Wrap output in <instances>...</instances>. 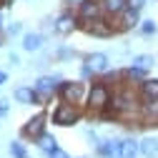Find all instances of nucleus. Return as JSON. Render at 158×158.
Instances as JSON below:
<instances>
[{
	"mask_svg": "<svg viewBox=\"0 0 158 158\" xmlns=\"http://www.w3.org/2000/svg\"><path fill=\"white\" fill-rule=\"evenodd\" d=\"M88 30H90L93 35H110V28H108V25H103V20H95Z\"/></svg>",
	"mask_w": 158,
	"mask_h": 158,
	"instance_id": "nucleus-16",
	"label": "nucleus"
},
{
	"mask_svg": "<svg viewBox=\"0 0 158 158\" xmlns=\"http://www.w3.org/2000/svg\"><path fill=\"white\" fill-rule=\"evenodd\" d=\"M43 121H45L43 115H35L33 121L28 123V128H25V133H30V135H40V131H43Z\"/></svg>",
	"mask_w": 158,
	"mask_h": 158,
	"instance_id": "nucleus-13",
	"label": "nucleus"
},
{
	"mask_svg": "<svg viewBox=\"0 0 158 158\" xmlns=\"http://www.w3.org/2000/svg\"><path fill=\"white\" fill-rule=\"evenodd\" d=\"M70 28H73V18H68V15H63L60 20H58V30H60V33H68Z\"/></svg>",
	"mask_w": 158,
	"mask_h": 158,
	"instance_id": "nucleus-19",
	"label": "nucleus"
},
{
	"mask_svg": "<svg viewBox=\"0 0 158 158\" xmlns=\"http://www.w3.org/2000/svg\"><path fill=\"white\" fill-rule=\"evenodd\" d=\"M15 98H18L20 103H33L35 98H38V93H33V90H28V88H18V90H15Z\"/></svg>",
	"mask_w": 158,
	"mask_h": 158,
	"instance_id": "nucleus-15",
	"label": "nucleus"
},
{
	"mask_svg": "<svg viewBox=\"0 0 158 158\" xmlns=\"http://www.w3.org/2000/svg\"><path fill=\"white\" fill-rule=\"evenodd\" d=\"M126 5H128V0H103V8H106L108 13H113V15L123 13V10H126Z\"/></svg>",
	"mask_w": 158,
	"mask_h": 158,
	"instance_id": "nucleus-10",
	"label": "nucleus"
},
{
	"mask_svg": "<svg viewBox=\"0 0 158 158\" xmlns=\"http://www.w3.org/2000/svg\"><path fill=\"white\" fill-rule=\"evenodd\" d=\"M18 30H20V25H18V23H15V25H10V28H8V33H10V35H15V33H18Z\"/></svg>",
	"mask_w": 158,
	"mask_h": 158,
	"instance_id": "nucleus-24",
	"label": "nucleus"
},
{
	"mask_svg": "<svg viewBox=\"0 0 158 158\" xmlns=\"http://www.w3.org/2000/svg\"><path fill=\"white\" fill-rule=\"evenodd\" d=\"M128 8H133V10H141V8H143V0H128Z\"/></svg>",
	"mask_w": 158,
	"mask_h": 158,
	"instance_id": "nucleus-22",
	"label": "nucleus"
},
{
	"mask_svg": "<svg viewBox=\"0 0 158 158\" xmlns=\"http://www.w3.org/2000/svg\"><path fill=\"white\" fill-rule=\"evenodd\" d=\"M153 63H156V60H153V55H135V58H133V65H135V68H141V70H148Z\"/></svg>",
	"mask_w": 158,
	"mask_h": 158,
	"instance_id": "nucleus-14",
	"label": "nucleus"
},
{
	"mask_svg": "<svg viewBox=\"0 0 158 158\" xmlns=\"http://www.w3.org/2000/svg\"><path fill=\"white\" fill-rule=\"evenodd\" d=\"M98 15H101V5H98L95 0H83V5H81V18H85V20H95Z\"/></svg>",
	"mask_w": 158,
	"mask_h": 158,
	"instance_id": "nucleus-3",
	"label": "nucleus"
},
{
	"mask_svg": "<svg viewBox=\"0 0 158 158\" xmlns=\"http://www.w3.org/2000/svg\"><path fill=\"white\" fill-rule=\"evenodd\" d=\"M98 153H103L106 158H121V143L106 141L103 146H98Z\"/></svg>",
	"mask_w": 158,
	"mask_h": 158,
	"instance_id": "nucleus-6",
	"label": "nucleus"
},
{
	"mask_svg": "<svg viewBox=\"0 0 158 158\" xmlns=\"http://www.w3.org/2000/svg\"><path fill=\"white\" fill-rule=\"evenodd\" d=\"M141 30H143V33H146V35H151V33H156V23H153V20H146V23H143V28H141Z\"/></svg>",
	"mask_w": 158,
	"mask_h": 158,
	"instance_id": "nucleus-21",
	"label": "nucleus"
},
{
	"mask_svg": "<svg viewBox=\"0 0 158 158\" xmlns=\"http://www.w3.org/2000/svg\"><path fill=\"white\" fill-rule=\"evenodd\" d=\"M40 45H43V38L38 35V33H28V35L23 38V48H25V50H38Z\"/></svg>",
	"mask_w": 158,
	"mask_h": 158,
	"instance_id": "nucleus-8",
	"label": "nucleus"
},
{
	"mask_svg": "<svg viewBox=\"0 0 158 158\" xmlns=\"http://www.w3.org/2000/svg\"><path fill=\"white\" fill-rule=\"evenodd\" d=\"M75 121H78V110L73 106H60L53 113V123H58V126H70Z\"/></svg>",
	"mask_w": 158,
	"mask_h": 158,
	"instance_id": "nucleus-1",
	"label": "nucleus"
},
{
	"mask_svg": "<svg viewBox=\"0 0 158 158\" xmlns=\"http://www.w3.org/2000/svg\"><path fill=\"white\" fill-rule=\"evenodd\" d=\"M5 83V73H0V85H3Z\"/></svg>",
	"mask_w": 158,
	"mask_h": 158,
	"instance_id": "nucleus-25",
	"label": "nucleus"
},
{
	"mask_svg": "<svg viewBox=\"0 0 158 158\" xmlns=\"http://www.w3.org/2000/svg\"><path fill=\"white\" fill-rule=\"evenodd\" d=\"M88 65H90L93 70H106V68H108V58H106L103 53H95V55L88 58Z\"/></svg>",
	"mask_w": 158,
	"mask_h": 158,
	"instance_id": "nucleus-9",
	"label": "nucleus"
},
{
	"mask_svg": "<svg viewBox=\"0 0 158 158\" xmlns=\"http://www.w3.org/2000/svg\"><path fill=\"white\" fill-rule=\"evenodd\" d=\"M50 158H68V156H65V153H63L60 148H55V151L50 153Z\"/></svg>",
	"mask_w": 158,
	"mask_h": 158,
	"instance_id": "nucleus-23",
	"label": "nucleus"
},
{
	"mask_svg": "<svg viewBox=\"0 0 158 158\" xmlns=\"http://www.w3.org/2000/svg\"><path fill=\"white\" fill-rule=\"evenodd\" d=\"M10 153H13L15 158H25V148H23L20 143H10Z\"/></svg>",
	"mask_w": 158,
	"mask_h": 158,
	"instance_id": "nucleus-20",
	"label": "nucleus"
},
{
	"mask_svg": "<svg viewBox=\"0 0 158 158\" xmlns=\"http://www.w3.org/2000/svg\"><path fill=\"white\" fill-rule=\"evenodd\" d=\"M40 148L45 151V153H53L58 146H55V138H50V135H40Z\"/></svg>",
	"mask_w": 158,
	"mask_h": 158,
	"instance_id": "nucleus-17",
	"label": "nucleus"
},
{
	"mask_svg": "<svg viewBox=\"0 0 158 158\" xmlns=\"http://www.w3.org/2000/svg\"><path fill=\"white\" fill-rule=\"evenodd\" d=\"M106 103H108V90H106V85H93V88H90V106L101 108V106H106Z\"/></svg>",
	"mask_w": 158,
	"mask_h": 158,
	"instance_id": "nucleus-2",
	"label": "nucleus"
},
{
	"mask_svg": "<svg viewBox=\"0 0 158 158\" xmlns=\"http://www.w3.org/2000/svg\"><path fill=\"white\" fill-rule=\"evenodd\" d=\"M135 151H138L135 141H123L121 143V158H135Z\"/></svg>",
	"mask_w": 158,
	"mask_h": 158,
	"instance_id": "nucleus-12",
	"label": "nucleus"
},
{
	"mask_svg": "<svg viewBox=\"0 0 158 158\" xmlns=\"http://www.w3.org/2000/svg\"><path fill=\"white\" fill-rule=\"evenodd\" d=\"M143 101L146 103L158 101V81H146L143 83Z\"/></svg>",
	"mask_w": 158,
	"mask_h": 158,
	"instance_id": "nucleus-7",
	"label": "nucleus"
},
{
	"mask_svg": "<svg viewBox=\"0 0 158 158\" xmlns=\"http://www.w3.org/2000/svg\"><path fill=\"white\" fill-rule=\"evenodd\" d=\"M60 93H63L65 101H78V98L83 95V88H81V83H63Z\"/></svg>",
	"mask_w": 158,
	"mask_h": 158,
	"instance_id": "nucleus-5",
	"label": "nucleus"
},
{
	"mask_svg": "<svg viewBox=\"0 0 158 158\" xmlns=\"http://www.w3.org/2000/svg\"><path fill=\"white\" fill-rule=\"evenodd\" d=\"M135 23H138V10L131 8V10L123 15V28H131V25H135Z\"/></svg>",
	"mask_w": 158,
	"mask_h": 158,
	"instance_id": "nucleus-18",
	"label": "nucleus"
},
{
	"mask_svg": "<svg viewBox=\"0 0 158 158\" xmlns=\"http://www.w3.org/2000/svg\"><path fill=\"white\" fill-rule=\"evenodd\" d=\"M55 83H58L55 78H40V81L35 83V93H38V95H43V101H45V98L55 90Z\"/></svg>",
	"mask_w": 158,
	"mask_h": 158,
	"instance_id": "nucleus-4",
	"label": "nucleus"
},
{
	"mask_svg": "<svg viewBox=\"0 0 158 158\" xmlns=\"http://www.w3.org/2000/svg\"><path fill=\"white\" fill-rule=\"evenodd\" d=\"M141 153H143L146 158H153V156L158 153V141H156V138H146V141L141 143Z\"/></svg>",
	"mask_w": 158,
	"mask_h": 158,
	"instance_id": "nucleus-11",
	"label": "nucleus"
}]
</instances>
